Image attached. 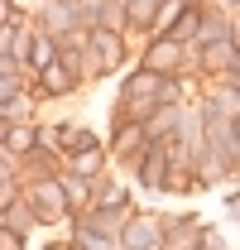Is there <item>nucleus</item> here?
<instances>
[{"label": "nucleus", "instance_id": "nucleus-4", "mask_svg": "<svg viewBox=\"0 0 240 250\" xmlns=\"http://www.w3.org/2000/svg\"><path fill=\"white\" fill-rule=\"evenodd\" d=\"M178 58H182V43H178V39H159V43L149 48V58H144V67H149V72H173Z\"/></svg>", "mask_w": 240, "mask_h": 250}, {"label": "nucleus", "instance_id": "nucleus-6", "mask_svg": "<svg viewBox=\"0 0 240 250\" xmlns=\"http://www.w3.org/2000/svg\"><path fill=\"white\" fill-rule=\"evenodd\" d=\"M53 67V39L48 34H34V48H29V72H48Z\"/></svg>", "mask_w": 240, "mask_h": 250}, {"label": "nucleus", "instance_id": "nucleus-8", "mask_svg": "<svg viewBox=\"0 0 240 250\" xmlns=\"http://www.w3.org/2000/svg\"><path fill=\"white\" fill-rule=\"evenodd\" d=\"M202 20H197V10H187V15H182L178 24H173V34H168V39H178V43H187V39H202Z\"/></svg>", "mask_w": 240, "mask_h": 250}, {"label": "nucleus", "instance_id": "nucleus-3", "mask_svg": "<svg viewBox=\"0 0 240 250\" xmlns=\"http://www.w3.org/2000/svg\"><path fill=\"white\" fill-rule=\"evenodd\" d=\"M168 149H173V145H149V159L140 164L144 188H163V178H168Z\"/></svg>", "mask_w": 240, "mask_h": 250}, {"label": "nucleus", "instance_id": "nucleus-7", "mask_svg": "<svg viewBox=\"0 0 240 250\" xmlns=\"http://www.w3.org/2000/svg\"><path fill=\"white\" fill-rule=\"evenodd\" d=\"M43 87L53 96H62V92H72V72H67V62H53L48 72H43Z\"/></svg>", "mask_w": 240, "mask_h": 250}, {"label": "nucleus", "instance_id": "nucleus-12", "mask_svg": "<svg viewBox=\"0 0 240 250\" xmlns=\"http://www.w3.org/2000/svg\"><path fill=\"white\" fill-rule=\"evenodd\" d=\"M221 62H231V39H221V43H207V67H221Z\"/></svg>", "mask_w": 240, "mask_h": 250}, {"label": "nucleus", "instance_id": "nucleus-16", "mask_svg": "<svg viewBox=\"0 0 240 250\" xmlns=\"http://www.w3.org/2000/svg\"><path fill=\"white\" fill-rule=\"evenodd\" d=\"M231 212H236V217H240V202H231Z\"/></svg>", "mask_w": 240, "mask_h": 250}, {"label": "nucleus", "instance_id": "nucleus-13", "mask_svg": "<svg viewBox=\"0 0 240 250\" xmlns=\"http://www.w3.org/2000/svg\"><path fill=\"white\" fill-rule=\"evenodd\" d=\"M96 207H101V212H111V207H125V188H106V192H101V197H96Z\"/></svg>", "mask_w": 240, "mask_h": 250}, {"label": "nucleus", "instance_id": "nucleus-10", "mask_svg": "<svg viewBox=\"0 0 240 250\" xmlns=\"http://www.w3.org/2000/svg\"><path fill=\"white\" fill-rule=\"evenodd\" d=\"M144 140V125H125L116 135V154H135V145Z\"/></svg>", "mask_w": 240, "mask_h": 250}, {"label": "nucleus", "instance_id": "nucleus-14", "mask_svg": "<svg viewBox=\"0 0 240 250\" xmlns=\"http://www.w3.org/2000/svg\"><path fill=\"white\" fill-rule=\"evenodd\" d=\"M101 164V149H77V173H96Z\"/></svg>", "mask_w": 240, "mask_h": 250}, {"label": "nucleus", "instance_id": "nucleus-15", "mask_svg": "<svg viewBox=\"0 0 240 250\" xmlns=\"http://www.w3.org/2000/svg\"><path fill=\"white\" fill-rule=\"evenodd\" d=\"M67 202L72 207H87L91 197H87V183H67Z\"/></svg>", "mask_w": 240, "mask_h": 250}, {"label": "nucleus", "instance_id": "nucleus-1", "mask_svg": "<svg viewBox=\"0 0 240 250\" xmlns=\"http://www.w3.org/2000/svg\"><path fill=\"white\" fill-rule=\"evenodd\" d=\"M120 241H125V250H159V226L149 217H135L120 231Z\"/></svg>", "mask_w": 240, "mask_h": 250}, {"label": "nucleus", "instance_id": "nucleus-11", "mask_svg": "<svg viewBox=\"0 0 240 250\" xmlns=\"http://www.w3.org/2000/svg\"><path fill=\"white\" fill-rule=\"evenodd\" d=\"M154 10H159V0H130V24H149Z\"/></svg>", "mask_w": 240, "mask_h": 250}, {"label": "nucleus", "instance_id": "nucleus-2", "mask_svg": "<svg viewBox=\"0 0 240 250\" xmlns=\"http://www.w3.org/2000/svg\"><path fill=\"white\" fill-rule=\"evenodd\" d=\"M29 207L48 212V217H58L62 207H67V192H62L58 183H48V178H43V183H34V188H29Z\"/></svg>", "mask_w": 240, "mask_h": 250}, {"label": "nucleus", "instance_id": "nucleus-9", "mask_svg": "<svg viewBox=\"0 0 240 250\" xmlns=\"http://www.w3.org/2000/svg\"><path fill=\"white\" fill-rule=\"evenodd\" d=\"M29 145H34V130H24V125H10V130H5V149H10V154H24Z\"/></svg>", "mask_w": 240, "mask_h": 250}, {"label": "nucleus", "instance_id": "nucleus-5", "mask_svg": "<svg viewBox=\"0 0 240 250\" xmlns=\"http://www.w3.org/2000/svg\"><path fill=\"white\" fill-rule=\"evenodd\" d=\"M91 48H96V62H101L106 72L120 62V39H116L111 29H96V34H91Z\"/></svg>", "mask_w": 240, "mask_h": 250}]
</instances>
